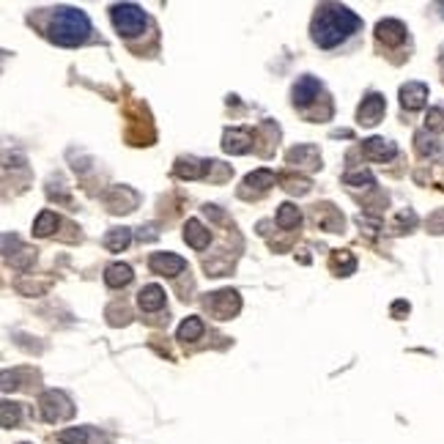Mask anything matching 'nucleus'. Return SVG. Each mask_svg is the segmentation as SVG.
<instances>
[{"label":"nucleus","instance_id":"obj_1","mask_svg":"<svg viewBox=\"0 0 444 444\" xmlns=\"http://www.w3.org/2000/svg\"><path fill=\"white\" fill-rule=\"evenodd\" d=\"M359 17L349 6H340V3H324L318 6L315 17H312L310 25V36L315 47L321 49H332V47L343 45L354 31H359Z\"/></svg>","mask_w":444,"mask_h":444},{"label":"nucleus","instance_id":"obj_2","mask_svg":"<svg viewBox=\"0 0 444 444\" xmlns=\"http://www.w3.org/2000/svg\"><path fill=\"white\" fill-rule=\"evenodd\" d=\"M90 33V19L86 11L74 8V6H61L52 19H49V42L58 47H77L88 39Z\"/></svg>","mask_w":444,"mask_h":444},{"label":"nucleus","instance_id":"obj_3","mask_svg":"<svg viewBox=\"0 0 444 444\" xmlns=\"http://www.w3.org/2000/svg\"><path fill=\"white\" fill-rule=\"evenodd\" d=\"M110 19L121 36H140L148 28V17L137 3H116L110 6Z\"/></svg>","mask_w":444,"mask_h":444},{"label":"nucleus","instance_id":"obj_4","mask_svg":"<svg viewBox=\"0 0 444 444\" xmlns=\"http://www.w3.org/2000/svg\"><path fill=\"white\" fill-rule=\"evenodd\" d=\"M42 414H45L47 422H58V420H66V417H72V411H74V406L69 403V398L63 395V393H58V390H49L42 395Z\"/></svg>","mask_w":444,"mask_h":444},{"label":"nucleus","instance_id":"obj_5","mask_svg":"<svg viewBox=\"0 0 444 444\" xmlns=\"http://www.w3.org/2000/svg\"><path fill=\"white\" fill-rule=\"evenodd\" d=\"M206 305L212 308V312H214L217 318H233V312L241 308V299H239L236 291L225 288V291H217L214 296H209Z\"/></svg>","mask_w":444,"mask_h":444},{"label":"nucleus","instance_id":"obj_6","mask_svg":"<svg viewBox=\"0 0 444 444\" xmlns=\"http://www.w3.org/2000/svg\"><path fill=\"white\" fill-rule=\"evenodd\" d=\"M148 267L151 271H157V274H165V277H176L181 274L184 269H187V261L176 255V253H154L151 258H148Z\"/></svg>","mask_w":444,"mask_h":444},{"label":"nucleus","instance_id":"obj_7","mask_svg":"<svg viewBox=\"0 0 444 444\" xmlns=\"http://www.w3.org/2000/svg\"><path fill=\"white\" fill-rule=\"evenodd\" d=\"M384 96H379V93H370V96H365V102L359 104V124L362 127H376L381 118H384Z\"/></svg>","mask_w":444,"mask_h":444},{"label":"nucleus","instance_id":"obj_8","mask_svg":"<svg viewBox=\"0 0 444 444\" xmlns=\"http://www.w3.org/2000/svg\"><path fill=\"white\" fill-rule=\"evenodd\" d=\"M362 151H365V157L373 159V162H390V159L398 154L395 143L387 140V137H367V140L362 143Z\"/></svg>","mask_w":444,"mask_h":444},{"label":"nucleus","instance_id":"obj_9","mask_svg":"<svg viewBox=\"0 0 444 444\" xmlns=\"http://www.w3.org/2000/svg\"><path fill=\"white\" fill-rule=\"evenodd\" d=\"M321 93H324V86H321L315 77L305 74V77H299L296 86H294V104H296V107H308Z\"/></svg>","mask_w":444,"mask_h":444},{"label":"nucleus","instance_id":"obj_10","mask_svg":"<svg viewBox=\"0 0 444 444\" xmlns=\"http://www.w3.org/2000/svg\"><path fill=\"white\" fill-rule=\"evenodd\" d=\"M376 39L387 47H398L406 42V25L400 19H381L376 25Z\"/></svg>","mask_w":444,"mask_h":444},{"label":"nucleus","instance_id":"obj_11","mask_svg":"<svg viewBox=\"0 0 444 444\" xmlns=\"http://www.w3.org/2000/svg\"><path fill=\"white\" fill-rule=\"evenodd\" d=\"M137 305H140V310H145V312H154V310H159V308H165V288L157 285V283L140 288Z\"/></svg>","mask_w":444,"mask_h":444},{"label":"nucleus","instance_id":"obj_12","mask_svg":"<svg viewBox=\"0 0 444 444\" xmlns=\"http://www.w3.org/2000/svg\"><path fill=\"white\" fill-rule=\"evenodd\" d=\"M425 99H428L425 83H406V86L400 88V104H403L406 110H420V107H425Z\"/></svg>","mask_w":444,"mask_h":444},{"label":"nucleus","instance_id":"obj_13","mask_svg":"<svg viewBox=\"0 0 444 444\" xmlns=\"http://www.w3.org/2000/svg\"><path fill=\"white\" fill-rule=\"evenodd\" d=\"M250 145H253V134L247 129H228L225 140H222L225 154H244V151H250Z\"/></svg>","mask_w":444,"mask_h":444},{"label":"nucleus","instance_id":"obj_14","mask_svg":"<svg viewBox=\"0 0 444 444\" xmlns=\"http://www.w3.org/2000/svg\"><path fill=\"white\" fill-rule=\"evenodd\" d=\"M184 239H187V244L189 247H195V250H206L209 247V241H212V233H209V228H203L200 220H189L184 225Z\"/></svg>","mask_w":444,"mask_h":444},{"label":"nucleus","instance_id":"obj_15","mask_svg":"<svg viewBox=\"0 0 444 444\" xmlns=\"http://www.w3.org/2000/svg\"><path fill=\"white\" fill-rule=\"evenodd\" d=\"M132 267H127V264H110L107 271H104V283L110 288H124V285L132 283Z\"/></svg>","mask_w":444,"mask_h":444},{"label":"nucleus","instance_id":"obj_16","mask_svg":"<svg viewBox=\"0 0 444 444\" xmlns=\"http://www.w3.org/2000/svg\"><path fill=\"white\" fill-rule=\"evenodd\" d=\"M129 241H132V230H129V228H113V230L104 236V247H107L110 253H121Z\"/></svg>","mask_w":444,"mask_h":444},{"label":"nucleus","instance_id":"obj_17","mask_svg":"<svg viewBox=\"0 0 444 444\" xmlns=\"http://www.w3.org/2000/svg\"><path fill=\"white\" fill-rule=\"evenodd\" d=\"M277 225H280V228H285V230L299 228V225H302V214H299V209H296L294 203H283V206L277 209Z\"/></svg>","mask_w":444,"mask_h":444},{"label":"nucleus","instance_id":"obj_18","mask_svg":"<svg viewBox=\"0 0 444 444\" xmlns=\"http://www.w3.org/2000/svg\"><path fill=\"white\" fill-rule=\"evenodd\" d=\"M200 335H203V321H200L198 315H189V318L181 321V326H178V340L189 343V340H198Z\"/></svg>","mask_w":444,"mask_h":444},{"label":"nucleus","instance_id":"obj_19","mask_svg":"<svg viewBox=\"0 0 444 444\" xmlns=\"http://www.w3.org/2000/svg\"><path fill=\"white\" fill-rule=\"evenodd\" d=\"M90 436H93L90 428H69L58 434V439L63 444H90Z\"/></svg>","mask_w":444,"mask_h":444},{"label":"nucleus","instance_id":"obj_20","mask_svg":"<svg viewBox=\"0 0 444 444\" xmlns=\"http://www.w3.org/2000/svg\"><path fill=\"white\" fill-rule=\"evenodd\" d=\"M58 214H52V212H42V214H39V220L33 222V233H36V236H49V233H52V230H55V228H58Z\"/></svg>","mask_w":444,"mask_h":444},{"label":"nucleus","instance_id":"obj_21","mask_svg":"<svg viewBox=\"0 0 444 444\" xmlns=\"http://www.w3.org/2000/svg\"><path fill=\"white\" fill-rule=\"evenodd\" d=\"M332 267L338 269V274H351L356 269V261L349 250H338V253L332 255Z\"/></svg>","mask_w":444,"mask_h":444},{"label":"nucleus","instance_id":"obj_22","mask_svg":"<svg viewBox=\"0 0 444 444\" xmlns=\"http://www.w3.org/2000/svg\"><path fill=\"white\" fill-rule=\"evenodd\" d=\"M244 184H250V187H261V189H269L271 184H277V176H274L271 171H258V173H250V176L244 178Z\"/></svg>","mask_w":444,"mask_h":444},{"label":"nucleus","instance_id":"obj_23","mask_svg":"<svg viewBox=\"0 0 444 444\" xmlns=\"http://www.w3.org/2000/svg\"><path fill=\"white\" fill-rule=\"evenodd\" d=\"M428 129H434V132L444 129V107H431L428 110Z\"/></svg>","mask_w":444,"mask_h":444},{"label":"nucleus","instance_id":"obj_24","mask_svg":"<svg viewBox=\"0 0 444 444\" xmlns=\"http://www.w3.org/2000/svg\"><path fill=\"white\" fill-rule=\"evenodd\" d=\"M343 181H346V184H351V187H367V184H373V176H370V173H365V171H356V173H346Z\"/></svg>","mask_w":444,"mask_h":444},{"label":"nucleus","instance_id":"obj_25","mask_svg":"<svg viewBox=\"0 0 444 444\" xmlns=\"http://www.w3.org/2000/svg\"><path fill=\"white\" fill-rule=\"evenodd\" d=\"M195 159H189V165H187V159H181L176 165V173L178 176H184V178H195V176H200V171H198V165H192Z\"/></svg>","mask_w":444,"mask_h":444}]
</instances>
